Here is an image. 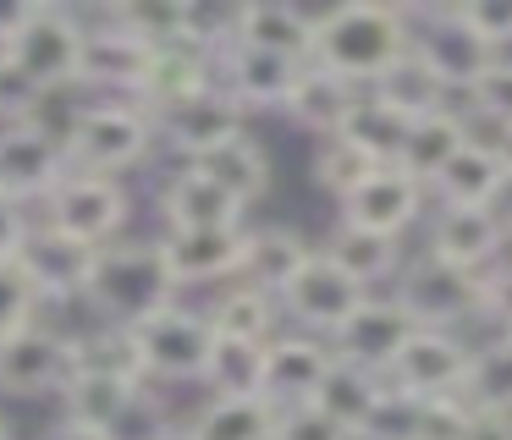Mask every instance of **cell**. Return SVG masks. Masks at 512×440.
I'll use <instances>...</instances> for the list:
<instances>
[{
	"mask_svg": "<svg viewBox=\"0 0 512 440\" xmlns=\"http://www.w3.org/2000/svg\"><path fill=\"white\" fill-rule=\"evenodd\" d=\"M408 17L402 6H375V0H342V6L314 17V66L347 77L358 88H375L391 66L408 55Z\"/></svg>",
	"mask_w": 512,
	"mask_h": 440,
	"instance_id": "1",
	"label": "cell"
},
{
	"mask_svg": "<svg viewBox=\"0 0 512 440\" xmlns=\"http://www.w3.org/2000/svg\"><path fill=\"white\" fill-rule=\"evenodd\" d=\"M182 286L171 281V264L166 253H160V242H111V248H100L89 259V275H83V303L100 314V325H144L149 314H160V308L177 303Z\"/></svg>",
	"mask_w": 512,
	"mask_h": 440,
	"instance_id": "2",
	"label": "cell"
},
{
	"mask_svg": "<svg viewBox=\"0 0 512 440\" xmlns=\"http://www.w3.org/2000/svg\"><path fill=\"white\" fill-rule=\"evenodd\" d=\"M127 215H133V198L116 176H89V171H67L56 182V193L45 198V220L56 237L78 242V248L100 253L111 242H122Z\"/></svg>",
	"mask_w": 512,
	"mask_h": 440,
	"instance_id": "3",
	"label": "cell"
},
{
	"mask_svg": "<svg viewBox=\"0 0 512 440\" xmlns=\"http://www.w3.org/2000/svg\"><path fill=\"white\" fill-rule=\"evenodd\" d=\"M149 149H155V116L144 105L94 99L67 143V165L89 176H116V171H133L138 160H149Z\"/></svg>",
	"mask_w": 512,
	"mask_h": 440,
	"instance_id": "4",
	"label": "cell"
},
{
	"mask_svg": "<svg viewBox=\"0 0 512 440\" xmlns=\"http://www.w3.org/2000/svg\"><path fill=\"white\" fill-rule=\"evenodd\" d=\"M133 336V352H138V369H144V385L149 380H166V385H199L204 369H210V352H215V330L199 308H160L149 314L144 325L127 330Z\"/></svg>",
	"mask_w": 512,
	"mask_h": 440,
	"instance_id": "5",
	"label": "cell"
},
{
	"mask_svg": "<svg viewBox=\"0 0 512 440\" xmlns=\"http://www.w3.org/2000/svg\"><path fill=\"white\" fill-rule=\"evenodd\" d=\"M402 17H408V44L413 55H419L424 66H430L435 77H441L446 94L463 99L468 88H474V77L485 72L490 61H496V50H490L485 39H479L474 28L463 22V11L457 6H402Z\"/></svg>",
	"mask_w": 512,
	"mask_h": 440,
	"instance_id": "6",
	"label": "cell"
},
{
	"mask_svg": "<svg viewBox=\"0 0 512 440\" xmlns=\"http://www.w3.org/2000/svg\"><path fill=\"white\" fill-rule=\"evenodd\" d=\"M391 297L424 330H457L463 336L468 319H479V275L452 270V264L430 259V253H408L402 275L391 281Z\"/></svg>",
	"mask_w": 512,
	"mask_h": 440,
	"instance_id": "7",
	"label": "cell"
},
{
	"mask_svg": "<svg viewBox=\"0 0 512 440\" xmlns=\"http://www.w3.org/2000/svg\"><path fill=\"white\" fill-rule=\"evenodd\" d=\"M364 297H369L364 286L347 281V275L336 270L320 248H309V259L292 270V281L276 292V303H281V319H292V330L331 341L336 330L353 319V308L364 303Z\"/></svg>",
	"mask_w": 512,
	"mask_h": 440,
	"instance_id": "8",
	"label": "cell"
},
{
	"mask_svg": "<svg viewBox=\"0 0 512 440\" xmlns=\"http://www.w3.org/2000/svg\"><path fill=\"white\" fill-rule=\"evenodd\" d=\"M468 358H474V347H468L457 330H424V325H419L408 341H402V352L391 358V369L380 374V380H386L397 396H408V402L463 396Z\"/></svg>",
	"mask_w": 512,
	"mask_h": 440,
	"instance_id": "9",
	"label": "cell"
},
{
	"mask_svg": "<svg viewBox=\"0 0 512 440\" xmlns=\"http://www.w3.org/2000/svg\"><path fill=\"white\" fill-rule=\"evenodd\" d=\"M6 61L39 88L78 83V55H83V17L67 6H34L28 22L17 28V39L6 44Z\"/></svg>",
	"mask_w": 512,
	"mask_h": 440,
	"instance_id": "10",
	"label": "cell"
},
{
	"mask_svg": "<svg viewBox=\"0 0 512 440\" xmlns=\"http://www.w3.org/2000/svg\"><path fill=\"white\" fill-rule=\"evenodd\" d=\"M144 72H149V50L122 28V22H116L111 6H105L100 17H83L78 83L89 88L94 99H133V105H138Z\"/></svg>",
	"mask_w": 512,
	"mask_h": 440,
	"instance_id": "11",
	"label": "cell"
},
{
	"mask_svg": "<svg viewBox=\"0 0 512 440\" xmlns=\"http://www.w3.org/2000/svg\"><path fill=\"white\" fill-rule=\"evenodd\" d=\"M72 380V336L45 319H34L28 330L0 341V396H61V385Z\"/></svg>",
	"mask_w": 512,
	"mask_h": 440,
	"instance_id": "12",
	"label": "cell"
},
{
	"mask_svg": "<svg viewBox=\"0 0 512 440\" xmlns=\"http://www.w3.org/2000/svg\"><path fill=\"white\" fill-rule=\"evenodd\" d=\"M413 330H419V319H413L397 297H391V292H369L364 303L353 308V319L331 336V352H336V363H347V369L386 374L391 358L402 352V341H408Z\"/></svg>",
	"mask_w": 512,
	"mask_h": 440,
	"instance_id": "13",
	"label": "cell"
},
{
	"mask_svg": "<svg viewBox=\"0 0 512 440\" xmlns=\"http://www.w3.org/2000/svg\"><path fill=\"white\" fill-rule=\"evenodd\" d=\"M424 253L452 270L468 275H485L507 259V215L501 209H452V204H435L430 220V237H424Z\"/></svg>",
	"mask_w": 512,
	"mask_h": 440,
	"instance_id": "14",
	"label": "cell"
},
{
	"mask_svg": "<svg viewBox=\"0 0 512 440\" xmlns=\"http://www.w3.org/2000/svg\"><path fill=\"white\" fill-rule=\"evenodd\" d=\"M298 77H303V61H287V55H265V50H248V44L215 50V88L243 116L248 110H287Z\"/></svg>",
	"mask_w": 512,
	"mask_h": 440,
	"instance_id": "15",
	"label": "cell"
},
{
	"mask_svg": "<svg viewBox=\"0 0 512 440\" xmlns=\"http://www.w3.org/2000/svg\"><path fill=\"white\" fill-rule=\"evenodd\" d=\"M331 369H336V352L325 336L281 330L276 341H265V402L276 413L281 407H309Z\"/></svg>",
	"mask_w": 512,
	"mask_h": 440,
	"instance_id": "16",
	"label": "cell"
},
{
	"mask_svg": "<svg viewBox=\"0 0 512 440\" xmlns=\"http://www.w3.org/2000/svg\"><path fill=\"white\" fill-rule=\"evenodd\" d=\"M424 204H430V193H424L413 176H402L397 165H375V171L342 198V220L347 226H364V231H380V237L402 242L413 226H419Z\"/></svg>",
	"mask_w": 512,
	"mask_h": 440,
	"instance_id": "17",
	"label": "cell"
},
{
	"mask_svg": "<svg viewBox=\"0 0 512 440\" xmlns=\"http://www.w3.org/2000/svg\"><path fill=\"white\" fill-rule=\"evenodd\" d=\"M67 149L50 143L45 132H34L28 121L0 127V198L28 209V198H50L56 182L67 176Z\"/></svg>",
	"mask_w": 512,
	"mask_h": 440,
	"instance_id": "18",
	"label": "cell"
},
{
	"mask_svg": "<svg viewBox=\"0 0 512 440\" xmlns=\"http://www.w3.org/2000/svg\"><path fill=\"white\" fill-rule=\"evenodd\" d=\"M155 138H166L171 149L182 154V165H193V160H204V154H215L221 143L243 138V110H237L221 88H210V94H193V99H182V105L160 110Z\"/></svg>",
	"mask_w": 512,
	"mask_h": 440,
	"instance_id": "19",
	"label": "cell"
},
{
	"mask_svg": "<svg viewBox=\"0 0 512 440\" xmlns=\"http://www.w3.org/2000/svg\"><path fill=\"white\" fill-rule=\"evenodd\" d=\"M160 253L171 264L177 286H215V281H237L243 275V242L248 226H226V231H160Z\"/></svg>",
	"mask_w": 512,
	"mask_h": 440,
	"instance_id": "20",
	"label": "cell"
},
{
	"mask_svg": "<svg viewBox=\"0 0 512 440\" xmlns=\"http://www.w3.org/2000/svg\"><path fill=\"white\" fill-rule=\"evenodd\" d=\"M160 220L166 231H226L243 226V204L221 182H210L199 165H177L160 182Z\"/></svg>",
	"mask_w": 512,
	"mask_h": 440,
	"instance_id": "21",
	"label": "cell"
},
{
	"mask_svg": "<svg viewBox=\"0 0 512 440\" xmlns=\"http://www.w3.org/2000/svg\"><path fill=\"white\" fill-rule=\"evenodd\" d=\"M215 88V50L204 39H177L166 50H149V72H144V88H138V105L149 116L182 105L193 94H210Z\"/></svg>",
	"mask_w": 512,
	"mask_h": 440,
	"instance_id": "22",
	"label": "cell"
},
{
	"mask_svg": "<svg viewBox=\"0 0 512 440\" xmlns=\"http://www.w3.org/2000/svg\"><path fill=\"white\" fill-rule=\"evenodd\" d=\"M226 44H248L265 55H287V61L309 66L314 55V17L292 0H248L232 6V39Z\"/></svg>",
	"mask_w": 512,
	"mask_h": 440,
	"instance_id": "23",
	"label": "cell"
},
{
	"mask_svg": "<svg viewBox=\"0 0 512 440\" xmlns=\"http://www.w3.org/2000/svg\"><path fill=\"white\" fill-rule=\"evenodd\" d=\"M507 187L512 182H507V165H501L496 143L468 138L452 154V165L430 182V193H435V204H452V209H496Z\"/></svg>",
	"mask_w": 512,
	"mask_h": 440,
	"instance_id": "24",
	"label": "cell"
},
{
	"mask_svg": "<svg viewBox=\"0 0 512 440\" xmlns=\"http://www.w3.org/2000/svg\"><path fill=\"white\" fill-rule=\"evenodd\" d=\"M320 253L347 275V281L364 286V292H380V286H391V281L402 275V264H408V253H402L397 237H380V231L347 226V220H336V226L325 231Z\"/></svg>",
	"mask_w": 512,
	"mask_h": 440,
	"instance_id": "25",
	"label": "cell"
},
{
	"mask_svg": "<svg viewBox=\"0 0 512 440\" xmlns=\"http://www.w3.org/2000/svg\"><path fill=\"white\" fill-rule=\"evenodd\" d=\"M468 138H479V132H474V121H468L457 105L430 110V116L408 121V138H402L397 171H402V176H413V182H419L424 193H430V182L446 171V165H452V154L463 149Z\"/></svg>",
	"mask_w": 512,
	"mask_h": 440,
	"instance_id": "26",
	"label": "cell"
},
{
	"mask_svg": "<svg viewBox=\"0 0 512 440\" xmlns=\"http://www.w3.org/2000/svg\"><path fill=\"white\" fill-rule=\"evenodd\" d=\"M358 99H364V88H358V83H347V77H336V72H325V66L309 61L281 116H287L292 127L314 132V138H336V132L347 127V116H353Z\"/></svg>",
	"mask_w": 512,
	"mask_h": 440,
	"instance_id": "27",
	"label": "cell"
},
{
	"mask_svg": "<svg viewBox=\"0 0 512 440\" xmlns=\"http://www.w3.org/2000/svg\"><path fill=\"white\" fill-rule=\"evenodd\" d=\"M89 259H94L89 248L56 237L50 226L34 220V237H28V248H23V264H28V275H34V286H39L45 303H67V297H78L83 275H89Z\"/></svg>",
	"mask_w": 512,
	"mask_h": 440,
	"instance_id": "28",
	"label": "cell"
},
{
	"mask_svg": "<svg viewBox=\"0 0 512 440\" xmlns=\"http://www.w3.org/2000/svg\"><path fill=\"white\" fill-rule=\"evenodd\" d=\"M204 319H210V330L226 341H254V347H265V341L281 336V303L270 292H259V286H248V281L226 286V292L204 308Z\"/></svg>",
	"mask_w": 512,
	"mask_h": 440,
	"instance_id": "29",
	"label": "cell"
},
{
	"mask_svg": "<svg viewBox=\"0 0 512 440\" xmlns=\"http://www.w3.org/2000/svg\"><path fill=\"white\" fill-rule=\"evenodd\" d=\"M380 402H386V380H380V374H364V369H347V363H336V369L325 374L320 396H314V407H320L331 424H342L353 440L375 424Z\"/></svg>",
	"mask_w": 512,
	"mask_h": 440,
	"instance_id": "30",
	"label": "cell"
},
{
	"mask_svg": "<svg viewBox=\"0 0 512 440\" xmlns=\"http://www.w3.org/2000/svg\"><path fill=\"white\" fill-rule=\"evenodd\" d=\"M303 259H309V242H303L292 226H248L243 275H237V281H248V286H259V292L276 297Z\"/></svg>",
	"mask_w": 512,
	"mask_h": 440,
	"instance_id": "31",
	"label": "cell"
},
{
	"mask_svg": "<svg viewBox=\"0 0 512 440\" xmlns=\"http://www.w3.org/2000/svg\"><path fill=\"white\" fill-rule=\"evenodd\" d=\"M193 165H199L210 182H221L226 193L243 204V215H248V204H259V198L270 193V154H265V143H259L254 132L221 143L215 154H204V160H193Z\"/></svg>",
	"mask_w": 512,
	"mask_h": 440,
	"instance_id": "32",
	"label": "cell"
},
{
	"mask_svg": "<svg viewBox=\"0 0 512 440\" xmlns=\"http://www.w3.org/2000/svg\"><path fill=\"white\" fill-rule=\"evenodd\" d=\"M204 391L221 396V402H265V347L254 341H226L215 336V352H210V369H204Z\"/></svg>",
	"mask_w": 512,
	"mask_h": 440,
	"instance_id": "33",
	"label": "cell"
},
{
	"mask_svg": "<svg viewBox=\"0 0 512 440\" xmlns=\"http://www.w3.org/2000/svg\"><path fill=\"white\" fill-rule=\"evenodd\" d=\"M463 402L474 413H496L512 418V341L507 336H485L468 358V380H463Z\"/></svg>",
	"mask_w": 512,
	"mask_h": 440,
	"instance_id": "34",
	"label": "cell"
},
{
	"mask_svg": "<svg viewBox=\"0 0 512 440\" xmlns=\"http://www.w3.org/2000/svg\"><path fill=\"white\" fill-rule=\"evenodd\" d=\"M369 94H375L380 105H391L402 121H419V116H430V110H446V105H452V94L441 88V77H435L413 50L402 55V61L391 66V72L380 77V83L369 88Z\"/></svg>",
	"mask_w": 512,
	"mask_h": 440,
	"instance_id": "35",
	"label": "cell"
},
{
	"mask_svg": "<svg viewBox=\"0 0 512 440\" xmlns=\"http://www.w3.org/2000/svg\"><path fill=\"white\" fill-rule=\"evenodd\" d=\"M336 138H342L347 149H358L369 165H397L402 138H408V121H402L391 105H380V99L364 88V99L353 105V116H347V127L336 132Z\"/></svg>",
	"mask_w": 512,
	"mask_h": 440,
	"instance_id": "36",
	"label": "cell"
},
{
	"mask_svg": "<svg viewBox=\"0 0 512 440\" xmlns=\"http://www.w3.org/2000/svg\"><path fill=\"white\" fill-rule=\"evenodd\" d=\"M111 11L144 50H166L177 39H193V0H122Z\"/></svg>",
	"mask_w": 512,
	"mask_h": 440,
	"instance_id": "37",
	"label": "cell"
},
{
	"mask_svg": "<svg viewBox=\"0 0 512 440\" xmlns=\"http://www.w3.org/2000/svg\"><path fill=\"white\" fill-rule=\"evenodd\" d=\"M270 429H276V407L259 402V396L254 402H221V396H210L188 418V435H199V440H270Z\"/></svg>",
	"mask_w": 512,
	"mask_h": 440,
	"instance_id": "38",
	"label": "cell"
},
{
	"mask_svg": "<svg viewBox=\"0 0 512 440\" xmlns=\"http://www.w3.org/2000/svg\"><path fill=\"white\" fill-rule=\"evenodd\" d=\"M72 369L83 374H111V380H138L144 385V369H138L133 336L122 325H100L89 336H72Z\"/></svg>",
	"mask_w": 512,
	"mask_h": 440,
	"instance_id": "39",
	"label": "cell"
},
{
	"mask_svg": "<svg viewBox=\"0 0 512 440\" xmlns=\"http://www.w3.org/2000/svg\"><path fill=\"white\" fill-rule=\"evenodd\" d=\"M463 116L474 121H485V127H496V138L501 132H512V55H496V61L485 66V72L474 77V88L463 94Z\"/></svg>",
	"mask_w": 512,
	"mask_h": 440,
	"instance_id": "40",
	"label": "cell"
},
{
	"mask_svg": "<svg viewBox=\"0 0 512 440\" xmlns=\"http://www.w3.org/2000/svg\"><path fill=\"white\" fill-rule=\"evenodd\" d=\"M39 308H45V297H39L28 264L23 259H0V341L34 325Z\"/></svg>",
	"mask_w": 512,
	"mask_h": 440,
	"instance_id": "41",
	"label": "cell"
},
{
	"mask_svg": "<svg viewBox=\"0 0 512 440\" xmlns=\"http://www.w3.org/2000/svg\"><path fill=\"white\" fill-rule=\"evenodd\" d=\"M309 171H314V187H320V193H331L336 204H342V198L353 193V187L375 171V165H369L358 149H347L342 138H320V143H314V165H309Z\"/></svg>",
	"mask_w": 512,
	"mask_h": 440,
	"instance_id": "42",
	"label": "cell"
},
{
	"mask_svg": "<svg viewBox=\"0 0 512 440\" xmlns=\"http://www.w3.org/2000/svg\"><path fill=\"white\" fill-rule=\"evenodd\" d=\"M474 407L463 396H435V402H413V424L408 440H463Z\"/></svg>",
	"mask_w": 512,
	"mask_h": 440,
	"instance_id": "43",
	"label": "cell"
},
{
	"mask_svg": "<svg viewBox=\"0 0 512 440\" xmlns=\"http://www.w3.org/2000/svg\"><path fill=\"white\" fill-rule=\"evenodd\" d=\"M457 11H463V22L490 44V50L507 55V44H512V0H463Z\"/></svg>",
	"mask_w": 512,
	"mask_h": 440,
	"instance_id": "44",
	"label": "cell"
},
{
	"mask_svg": "<svg viewBox=\"0 0 512 440\" xmlns=\"http://www.w3.org/2000/svg\"><path fill=\"white\" fill-rule=\"evenodd\" d=\"M270 440H353V435H347L342 424H331V418L309 402V407H281Z\"/></svg>",
	"mask_w": 512,
	"mask_h": 440,
	"instance_id": "45",
	"label": "cell"
},
{
	"mask_svg": "<svg viewBox=\"0 0 512 440\" xmlns=\"http://www.w3.org/2000/svg\"><path fill=\"white\" fill-rule=\"evenodd\" d=\"M479 319H490L496 330H512V253L496 270L479 275Z\"/></svg>",
	"mask_w": 512,
	"mask_h": 440,
	"instance_id": "46",
	"label": "cell"
},
{
	"mask_svg": "<svg viewBox=\"0 0 512 440\" xmlns=\"http://www.w3.org/2000/svg\"><path fill=\"white\" fill-rule=\"evenodd\" d=\"M39 94H45V88L28 83V77L17 72L6 55H0V127H12V121H28V116H34Z\"/></svg>",
	"mask_w": 512,
	"mask_h": 440,
	"instance_id": "47",
	"label": "cell"
},
{
	"mask_svg": "<svg viewBox=\"0 0 512 440\" xmlns=\"http://www.w3.org/2000/svg\"><path fill=\"white\" fill-rule=\"evenodd\" d=\"M28 237H34V220H28L23 204L0 198V259H23Z\"/></svg>",
	"mask_w": 512,
	"mask_h": 440,
	"instance_id": "48",
	"label": "cell"
},
{
	"mask_svg": "<svg viewBox=\"0 0 512 440\" xmlns=\"http://www.w3.org/2000/svg\"><path fill=\"white\" fill-rule=\"evenodd\" d=\"M463 440H512V418H496V413H474L463 429Z\"/></svg>",
	"mask_w": 512,
	"mask_h": 440,
	"instance_id": "49",
	"label": "cell"
},
{
	"mask_svg": "<svg viewBox=\"0 0 512 440\" xmlns=\"http://www.w3.org/2000/svg\"><path fill=\"white\" fill-rule=\"evenodd\" d=\"M28 11H34V0H0V50L17 39V28L28 22Z\"/></svg>",
	"mask_w": 512,
	"mask_h": 440,
	"instance_id": "50",
	"label": "cell"
},
{
	"mask_svg": "<svg viewBox=\"0 0 512 440\" xmlns=\"http://www.w3.org/2000/svg\"><path fill=\"white\" fill-rule=\"evenodd\" d=\"M39 440H111V435H100V429H89V424H72V418H56Z\"/></svg>",
	"mask_w": 512,
	"mask_h": 440,
	"instance_id": "51",
	"label": "cell"
},
{
	"mask_svg": "<svg viewBox=\"0 0 512 440\" xmlns=\"http://www.w3.org/2000/svg\"><path fill=\"white\" fill-rule=\"evenodd\" d=\"M490 143H496L501 165H507V182H512V132H501V138H490Z\"/></svg>",
	"mask_w": 512,
	"mask_h": 440,
	"instance_id": "52",
	"label": "cell"
},
{
	"mask_svg": "<svg viewBox=\"0 0 512 440\" xmlns=\"http://www.w3.org/2000/svg\"><path fill=\"white\" fill-rule=\"evenodd\" d=\"M166 440H199V435H188V424H177V429H171Z\"/></svg>",
	"mask_w": 512,
	"mask_h": 440,
	"instance_id": "53",
	"label": "cell"
},
{
	"mask_svg": "<svg viewBox=\"0 0 512 440\" xmlns=\"http://www.w3.org/2000/svg\"><path fill=\"white\" fill-rule=\"evenodd\" d=\"M0 440H12V424H6V418H0Z\"/></svg>",
	"mask_w": 512,
	"mask_h": 440,
	"instance_id": "54",
	"label": "cell"
},
{
	"mask_svg": "<svg viewBox=\"0 0 512 440\" xmlns=\"http://www.w3.org/2000/svg\"><path fill=\"white\" fill-rule=\"evenodd\" d=\"M507 248H512V215H507Z\"/></svg>",
	"mask_w": 512,
	"mask_h": 440,
	"instance_id": "55",
	"label": "cell"
},
{
	"mask_svg": "<svg viewBox=\"0 0 512 440\" xmlns=\"http://www.w3.org/2000/svg\"><path fill=\"white\" fill-rule=\"evenodd\" d=\"M496 336H507V341H512V330H496Z\"/></svg>",
	"mask_w": 512,
	"mask_h": 440,
	"instance_id": "56",
	"label": "cell"
}]
</instances>
